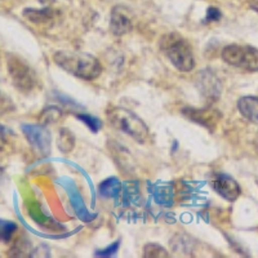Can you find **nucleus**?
Returning a JSON list of instances; mask_svg holds the SVG:
<instances>
[{"instance_id": "obj_1", "label": "nucleus", "mask_w": 258, "mask_h": 258, "mask_svg": "<svg viewBox=\"0 0 258 258\" xmlns=\"http://www.w3.org/2000/svg\"><path fill=\"white\" fill-rule=\"evenodd\" d=\"M62 70L84 80H94L102 74V64L92 54L71 50H59L53 57Z\"/></svg>"}, {"instance_id": "obj_2", "label": "nucleus", "mask_w": 258, "mask_h": 258, "mask_svg": "<svg viewBox=\"0 0 258 258\" xmlns=\"http://www.w3.org/2000/svg\"><path fill=\"white\" fill-rule=\"evenodd\" d=\"M111 126L132 137L135 141L145 144L150 140L149 126L141 117L124 107H110L106 111Z\"/></svg>"}, {"instance_id": "obj_3", "label": "nucleus", "mask_w": 258, "mask_h": 258, "mask_svg": "<svg viewBox=\"0 0 258 258\" xmlns=\"http://www.w3.org/2000/svg\"><path fill=\"white\" fill-rule=\"evenodd\" d=\"M160 49L172 64L182 73H188L195 68V58L191 45L178 34H168L160 40Z\"/></svg>"}, {"instance_id": "obj_4", "label": "nucleus", "mask_w": 258, "mask_h": 258, "mask_svg": "<svg viewBox=\"0 0 258 258\" xmlns=\"http://www.w3.org/2000/svg\"><path fill=\"white\" fill-rule=\"evenodd\" d=\"M223 61L230 66L243 69L250 73H258V49L250 45L231 44L222 49Z\"/></svg>"}, {"instance_id": "obj_5", "label": "nucleus", "mask_w": 258, "mask_h": 258, "mask_svg": "<svg viewBox=\"0 0 258 258\" xmlns=\"http://www.w3.org/2000/svg\"><path fill=\"white\" fill-rule=\"evenodd\" d=\"M8 70L11 77H12L13 83L20 91L26 93V92L35 89L38 78L25 62L21 61L20 58H16V57L11 58L8 61Z\"/></svg>"}, {"instance_id": "obj_6", "label": "nucleus", "mask_w": 258, "mask_h": 258, "mask_svg": "<svg viewBox=\"0 0 258 258\" xmlns=\"http://www.w3.org/2000/svg\"><path fill=\"white\" fill-rule=\"evenodd\" d=\"M22 133L26 137L27 142L41 156H48L50 154V133L44 125L39 124H22Z\"/></svg>"}, {"instance_id": "obj_7", "label": "nucleus", "mask_w": 258, "mask_h": 258, "mask_svg": "<svg viewBox=\"0 0 258 258\" xmlns=\"http://www.w3.org/2000/svg\"><path fill=\"white\" fill-rule=\"evenodd\" d=\"M182 114L188 117L190 120L200 124L208 131H213L218 121L221 120L222 114L218 110L212 109V107H206V109H195V107H186L182 110Z\"/></svg>"}, {"instance_id": "obj_8", "label": "nucleus", "mask_w": 258, "mask_h": 258, "mask_svg": "<svg viewBox=\"0 0 258 258\" xmlns=\"http://www.w3.org/2000/svg\"><path fill=\"white\" fill-rule=\"evenodd\" d=\"M212 187L221 198L227 202H235L241 194L239 183L229 174H217L212 181Z\"/></svg>"}, {"instance_id": "obj_9", "label": "nucleus", "mask_w": 258, "mask_h": 258, "mask_svg": "<svg viewBox=\"0 0 258 258\" xmlns=\"http://www.w3.org/2000/svg\"><path fill=\"white\" fill-rule=\"evenodd\" d=\"M198 87L202 93L211 101L218 100L221 94V83L211 70H204L198 75Z\"/></svg>"}, {"instance_id": "obj_10", "label": "nucleus", "mask_w": 258, "mask_h": 258, "mask_svg": "<svg viewBox=\"0 0 258 258\" xmlns=\"http://www.w3.org/2000/svg\"><path fill=\"white\" fill-rule=\"evenodd\" d=\"M110 29L112 34L116 36L125 35L132 31L133 24L132 20L128 17L121 7H115L111 12V21H110Z\"/></svg>"}, {"instance_id": "obj_11", "label": "nucleus", "mask_w": 258, "mask_h": 258, "mask_svg": "<svg viewBox=\"0 0 258 258\" xmlns=\"http://www.w3.org/2000/svg\"><path fill=\"white\" fill-rule=\"evenodd\" d=\"M238 109L241 116L258 125V97L245 96L238 101Z\"/></svg>"}, {"instance_id": "obj_12", "label": "nucleus", "mask_w": 258, "mask_h": 258, "mask_svg": "<svg viewBox=\"0 0 258 258\" xmlns=\"http://www.w3.org/2000/svg\"><path fill=\"white\" fill-rule=\"evenodd\" d=\"M24 16L35 25H50L54 20V11L50 8L43 9H31L27 8L24 11Z\"/></svg>"}, {"instance_id": "obj_13", "label": "nucleus", "mask_w": 258, "mask_h": 258, "mask_svg": "<svg viewBox=\"0 0 258 258\" xmlns=\"http://www.w3.org/2000/svg\"><path fill=\"white\" fill-rule=\"evenodd\" d=\"M61 183L64 186V187H66V190H68V194H69V197H70L71 203H73L74 209H75V211H77V213L79 214V217L83 218V220H85V221L91 220V217H89L88 212H87L84 204H83V200H82V198H80V195H79V192H78L75 185H74L70 179H68V182L62 181Z\"/></svg>"}, {"instance_id": "obj_14", "label": "nucleus", "mask_w": 258, "mask_h": 258, "mask_svg": "<svg viewBox=\"0 0 258 258\" xmlns=\"http://www.w3.org/2000/svg\"><path fill=\"white\" fill-rule=\"evenodd\" d=\"M121 185L119 179L115 178V177H111V178H107L105 181H102L98 186V192L102 198H106V199H111V198H116L119 194H120Z\"/></svg>"}, {"instance_id": "obj_15", "label": "nucleus", "mask_w": 258, "mask_h": 258, "mask_svg": "<svg viewBox=\"0 0 258 258\" xmlns=\"http://www.w3.org/2000/svg\"><path fill=\"white\" fill-rule=\"evenodd\" d=\"M57 146L61 150V153L69 154L75 147V136L66 128H61L57 137Z\"/></svg>"}, {"instance_id": "obj_16", "label": "nucleus", "mask_w": 258, "mask_h": 258, "mask_svg": "<svg viewBox=\"0 0 258 258\" xmlns=\"http://www.w3.org/2000/svg\"><path fill=\"white\" fill-rule=\"evenodd\" d=\"M16 231H17V225L15 222L0 218V241L3 243L11 241Z\"/></svg>"}, {"instance_id": "obj_17", "label": "nucleus", "mask_w": 258, "mask_h": 258, "mask_svg": "<svg viewBox=\"0 0 258 258\" xmlns=\"http://www.w3.org/2000/svg\"><path fill=\"white\" fill-rule=\"evenodd\" d=\"M77 117L88 126L93 133L100 132L101 128H102V121L98 117H94L89 114H77Z\"/></svg>"}, {"instance_id": "obj_18", "label": "nucleus", "mask_w": 258, "mask_h": 258, "mask_svg": "<svg viewBox=\"0 0 258 258\" xmlns=\"http://www.w3.org/2000/svg\"><path fill=\"white\" fill-rule=\"evenodd\" d=\"M144 257H150V258H165L169 257L167 250L160 246L159 244H147L144 248Z\"/></svg>"}, {"instance_id": "obj_19", "label": "nucleus", "mask_w": 258, "mask_h": 258, "mask_svg": "<svg viewBox=\"0 0 258 258\" xmlns=\"http://www.w3.org/2000/svg\"><path fill=\"white\" fill-rule=\"evenodd\" d=\"M62 111L59 107H56V106H52V107H47V109L43 111L41 114V119H43V123L44 124H50V123H56L61 119Z\"/></svg>"}, {"instance_id": "obj_20", "label": "nucleus", "mask_w": 258, "mask_h": 258, "mask_svg": "<svg viewBox=\"0 0 258 258\" xmlns=\"http://www.w3.org/2000/svg\"><path fill=\"white\" fill-rule=\"evenodd\" d=\"M119 246H120V241H115V243H112L111 245L107 246L106 249L97 250L96 255L97 257H111V255H114L115 253L117 252Z\"/></svg>"}, {"instance_id": "obj_21", "label": "nucleus", "mask_w": 258, "mask_h": 258, "mask_svg": "<svg viewBox=\"0 0 258 258\" xmlns=\"http://www.w3.org/2000/svg\"><path fill=\"white\" fill-rule=\"evenodd\" d=\"M13 110V103L8 100V97L0 93V114Z\"/></svg>"}, {"instance_id": "obj_22", "label": "nucleus", "mask_w": 258, "mask_h": 258, "mask_svg": "<svg viewBox=\"0 0 258 258\" xmlns=\"http://www.w3.org/2000/svg\"><path fill=\"white\" fill-rule=\"evenodd\" d=\"M221 17H222V13L220 12V9L212 7V8H209L208 11H207V21H208V22L218 21Z\"/></svg>"}, {"instance_id": "obj_23", "label": "nucleus", "mask_w": 258, "mask_h": 258, "mask_svg": "<svg viewBox=\"0 0 258 258\" xmlns=\"http://www.w3.org/2000/svg\"><path fill=\"white\" fill-rule=\"evenodd\" d=\"M39 3L40 4H43V6H50V4H53L54 3V2H56V0H38Z\"/></svg>"}, {"instance_id": "obj_24", "label": "nucleus", "mask_w": 258, "mask_h": 258, "mask_svg": "<svg viewBox=\"0 0 258 258\" xmlns=\"http://www.w3.org/2000/svg\"><path fill=\"white\" fill-rule=\"evenodd\" d=\"M4 146V136H3V132L0 131V150L3 149Z\"/></svg>"}, {"instance_id": "obj_25", "label": "nucleus", "mask_w": 258, "mask_h": 258, "mask_svg": "<svg viewBox=\"0 0 258 258\" xmlns=\"http://www.w3.org/2000/svg\"><path fill=\"white\" fill-rule=\"evenodd\" d=\"M252 8L258 12V0H253V2H252Z\"/></svg>"}]
</instances>
